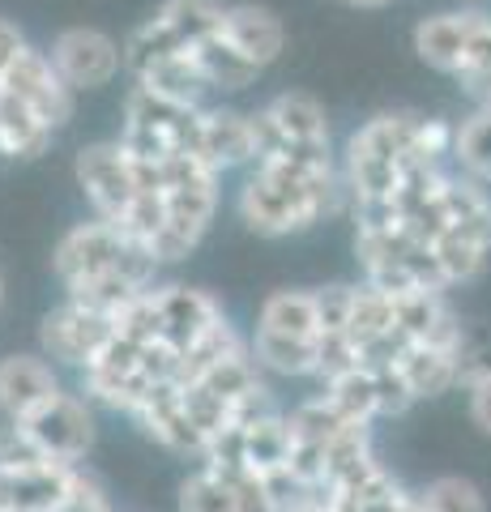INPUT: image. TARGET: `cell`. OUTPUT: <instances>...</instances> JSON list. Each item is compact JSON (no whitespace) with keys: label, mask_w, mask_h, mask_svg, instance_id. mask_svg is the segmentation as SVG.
Listing matches in <instances>:
<instances>
[{"label":"cell","mask_w":491,"mask_h":512,"mask_svg":"<svg viewBox=\"0 0 491 512\" xmlns=\"http://www.w3.org/2000/svg\"><path fill=\"white\" fill-rule=\"evenodd\" d=\"M56 512H120V508H116V500L107 495V487L99 483V478L82 466L77 478H73L69 495H65V504H60Z\"/></svg>","instance_id":"31"},{"label":"cell","mask_w":491,"mask_h":512,"mask_svg":"<svg viewBox=\"0 0 491 512\" xmlns=\"http://www.w3.org/2000/svg\"><path fill=\"white\" fill-rule=\"evenodd\" d=\"M312 291H316V312H321V338L325 333H342L355 303V282H329V286H312Z\"/></svg>","instance_id":"30"},{"label":"cell","mask_w":491,"mask_h":512,"mask_svg":"<svg viewBox=\"0 0 491 512\" xmlns=\"http://www.w3.org/2000/svg\"><path fill=\"white\" fill-rule=\"evenodd\" d=\"M248 350H252V363H257L269 380H316L321 342L282 338V333L252 329L248 333Z\"/></svg>","instance_id":"21"},{"label":"cell","mask_w":491,"mask_h":512,"mask_svg":"<svg viewBox=\"0 0 491 512\" xmlns=\"http://www.w3.org/2000/svg\"><path fill=\"white\" fill-rule=\"evenodd\" d=\"M252 133H257V158L269 150H334V124L325 103L308 90H282L261 107H252Z\"/></svg>","instance_id":"8"},{"label":"cell","mask_w":491,"mask_h":512,"mask_svg":"<svg viewBox=\"0 0 491 512\" xmlns=\"http://www.w3.org/2000/svg\"><path fill=\"white\" fill-rule=\"evenodd\" d=\"M427 512H491L483 487L466 474H436L419 487Z\"/></svg>","instance_id":"27"},{"label":"cell","mask_w":491,"mask_h":512,"mask_svg":"<svg viewBox=\"0 0 491 512\" xmlns=\"http://www.w3.org/2000/svg\"><path fill=\"white\" fill-rule=\"evenodd\" d=\"M244 436V466L252 474H269L278 466H291V431H287V410H269L261 419L240 427Z\"/></svg>","instance_id":"24"},{"label":"cell","mask_w":491,"mask_h":512,"mask_svg":"<svg viewBox=\"0 0 491 512\" xmlns=\"http://www.w3.org/2000/svg\"><path fill=\"white\" fill-rule=\"evenodd\" d=\"M82 466L39 461L26 470H0V512H56L65 504L73 478Z\"/></svg>","instance_id":"17"},{"label":"cell","mask_w":491,"mask_h":512,"mask_svg":"<svg viewBox=\"0 0 491 512\" xmlns=\"http://www.w3.org/2000/svg\"><path fill=\"white\" fill-rule=\"evenodd\" d=\"M462 393H466V419H470V427L479 431L483 440H491V363L462 384Z\"/></svg>","instance_id":"32"},{"label":"cell","mask_w":491,"mask_h":512,"mask_svg":"<svg viewBox=\"0 0 491 512\" xmlns=\"http://www.w3.org/2000/svg\"><path fill=\"white\" fill-rule=\"evenodd\" d=\"M39 461H52V457H43L35 436L22 423L0 419V470H26V466H39Z\"/></svg>","instance_id":"29"},{"label":"cell","mask_w":491,"mask_h":512,"mask_svg":"<svg viewBox=\"0 0 491 512\" xmlns=\"http://www.w3.org/2000/svg\"><path fill=\"white\" fill-rule=\"evenodd\" d=\"M462 355H466V346L406 342L402 350H393V355L380 363H393V372L402 376V384L419 406V402H436V397L462 389Z\"/></svg>","instance_id":"14"},{"label":"cell","mask_w":491,"mask_h":512,"mask_svg":"<svg viewBox=\"0 0 491 512\" xmlns=\"http://www.w3.org/2000/svg\"><path fill=\"white\" fill-rule=\"evenodd\" d=\"M133 82L146 86V90H154L158 99L180 103V107H205V103L214 99L210 86H205L201 64H197V52H180V56L154 60L150 69H141V73L133 77Z\"/></svg>","instance_id":"22"},{"label":"cell","mask_w":491,"mask_h":512,"mask_svg":"<svg viewBox=\"0 0 491 512\" xmlns=\"http://www.w3.org/2000/svg\"><path fill=\"white\" fill-rule=\"evenodd\" d=\"M73 184L82 192L90 218H103L112 227H124V218L141 197L133 158L124 154V146L116 137L107 141H90L73 154Z\"/></svg>","instance_id":"6"},{"label":"cell","mask_w":491,"mask_h":512,"mask_svg":"<svg viewBox=\"0 0 491 512\" xmlns=\"http://www.w3.org/2000/svg\"><path fill=\"white\" fill-rule=\"evenodd\" d=\"M342 5H351V9H363V13H380V9H389L393 0H342Z\"/></svg>","instance_id":"34"},{"label":"cell","mask_w":491,"mask_h":512,"mask_svg":"<svg viewBox=\"0 0 491 512\" xmlns=\"http://www.w3.org/2000/svg\"><path fill=\"white\" fill-rule=\"evenodd\" d=\"M231 210L240 227L261 239H291L321 222L351 214L338 150H269L231 188Z\"/></svg>","instance_id":"1"},{"label":"cell","mask_w":491,"mask_h":512,"mask_svg":"<svg viewBox=\"0 0 491 512\" xmlns=\"http://www.w3.org/2000/svg\"><path fill=\"white\" fill-rule=\"evenodd\" d=\"M193 52H197V64L205 73V86H210V94H240L248 86H257V77L265 73V69H257L252 60H244L240 52H235L223 35L205 39L201 47H193Z\"/></svg>","instance_id":"25"},{"label":"cell","mask_w":491,"mask_h":512,"mask_svg":"<svg viewBox=\"0 0 491 512\" xmlns=\"http://www.w3.org/2000/svg\"><path fill=\"white\" fill-rule=\"evenodd\" d=\"M483 13L487 9H462V5L427 13V18H419L415 30H410V47H415V56L427 64V69L453 82L457 64H462V52L474 35V26L483 22Z\"/></svg>","instance_id":"16"},{"label":"cell","mask_w":491,"mask_h":512,"mask_svg":"<svg viewBox=\"0 0 491 512\" xmlns=\"http://www.w3.org/2000/svg\"><path fill=\"white\" fill-rule=\"evenodd\" d=\"M291 512H325V504H304V508H291Z\"/></svg>","instance_id":"36"},{"label":"cell","mask_w":491,"mask_h":512,"mask_svg":"<svg viewBox=\"0 0 491 512\" xmlns=\"http://www.w3.org/2000/svg\"><path fill=\"white\" fill-rule=\"evenodd\" d=\"M154 320H158V338H163L176 355H184L197 338H205L218 320H227V308L210 291L188 282H154Z\"/></svg>","instance_id":"12"},{"label":"cell","mask_w":491,"mask_h":512,"mask_svg":"<svg viewBox=\"0 0 491 512\" xmlns=\"http://www.w3.org/2000/svg\"><path fill=\"white\" fill-rule=\"evenodd\" d=\"M265 333H282V338H304L321 342V312H316V291L312 286H278L269 291L257 308V325Z\"/></svg>","instance_id":"19"},{"label":"cell","mask_w":491,"mask_h":512,"mask_svg":"<svg viewBox=\"0 0 491 512\" xmlns=\"http://www.w3.org/2000/svg\"><path fill=\"white\" fill-rule=\"evenodd\" d=\"M43 52L52 60V69L60 73V82H65L73 94H94V90L116 86L120 77H129L124 73V43L99 26L56 30Z\"/></svg>","instance_id":"7"},{"label":"cell","mask_w":491,"mask_h":512,"mask_svg":"<svg viewBox=\"0 0 491 512\" xmlns=\"http://www.w3.org/2000/svg\"><path fill=\"white\" fill-rule=\"evenodd\" d=\"M218 35H223L244 60L257 64V69L278 64L282 52H287V26H282V18L274 9H265V5H252V0L227 5L223 30H218Z\"/></svg>","instance_id":"18"},{"label":"cell","mask_w":491,"mask_h":512,"mask_svg":"<svg viewBox=\"0 0 491 512\" xmlns=\"http://www.w3.org/2000/svg\"><path fill=\"white\" fill-rule=\"evenodd\" d=\"M30 39L22 35V30H18V22H9V18H0V73H5L9 69V64L13 60H18L22 56V47H26Z\"/></svg>","instance_id":"33"},{"label":"cell","mask_w":491,"mask_h":512,"mask_svg":"<svg viewBox=\"0 0 491 512\" xmlns=\"http://www.w3.org/2000/svg\"><path fill=\"white\" fill-rule=\"evenodd\" d=\"M415 120L419 111H376L338 150V171L351 205L389 201L398 188L406 158L415 154Z\"/></svg>","instance_id":"3"},{"label":"cell","mask_w":491,"mask_h":512,"mask_svg":"<svg viewBox=\"0 0 491 512\" xmlns=\"http://www.w3.org/2000/svg\"><path fill=\"white\" fill-rule=\"evenodd\" d=\"M107 338H112V316L94 312L77 299H60L56 308L43 312V320H39L35 350L43 359H52L60 372L77 376L103 350Z\"/></svg>","instance_id":"9"},{"label":"cell","mask_w":491,"mask_h":512,"mask_svg":"<svg viewBox=\"0 0 491 512\" xmlns=\"http://www.w3.org/2000/svg\"><path fill=\"white\" fill-rule=\"evenodd\" d=\"M201 158L223 175H240L257 163V133H252V111L205 103L201 107Z\"/></svg>","instance_id":"15"},{"label":"cell","mask_w":491,"mask_h":512,"mask_svg":"<svg viewBox=\"0 0 491 512\" xmlns=\"http://www.w3.org/2000/svg\"><path fill=\"white\" fill-rule=\"evenodd\" d=\"M453 82L462 94H470L474 103H491V9L483 13V22L474 26V35L462 52V64H457Z\"/></svg>","instance_id":"26"},{"label":"cell","mask_w":491,"mask_h":512,"mask_svg":"<svg viewBox=\"0 0 491 512\" xmlns=\"http://www.w3.org/2000/svg\"><path fill=\"white\" fill-rule=\"evenodd\" d=\"M223 0H163L129 39H124V73L137 77L163 56L193 52L223 30Z\"/></svg>","instance_id":"5"},{"label":"cell","mask_w":491,"mask_h":512,"mask_svg":"<svg viewBox=\"0 0 491 512\" xmlns=\"http://www.w3.org/2000/svg\"><path fill=\"white\" fill-rule=\"evenodd\" d=\"M453 5H462V9H487L491 0H453Z\"/></svg>","instance_id":"35"},{"label":"cell","mask_w":491,"mask_h":512,"mask_svg":"<svg viewBox=\"0 0 491 512\" xmlns=\"http://www.w3.org/2000/svg\"><path fill=\"white\" fill-rule=\"evenodd\" d=\"M176 508H180V512H231V491H227V483H223V478H218L214 470L197 466V470L180 483Z\"/></svg>","instance_id":"28"},{"label":"cell","mask_w":491,"mask_h":512,"mask_svg":"<svg viewBox=\"0 0 491 512\" xmlns=\"http://www.w3.org/2000/svg\"><path fill=\"white\" fill-rule=\"evenodd\" d=\"M0 90L13 94L18 103H26L35 116H43L47 124L56 128V133L73 120L77 94L65 82H60V73L52 69L47 52H43V47H35V43H26L22 56L13 60L5 73H0Z\"/></svg>","instance_id":"11"},{"label":"cell","mask_w":491,"mask_h":512,"mask_svg":"<svg viewBox=\"0 0 491 512\" xmlns=\"http://www.w3.org/2000/svg\"><path fill=\"white\" fill-rule=\"evenodd\" d=\"M65 372L43 359L39 350H9L0 355V419L26 423L35 410H43L56 393H65Z\"/></svg>","instance_id":"13"},{"label":"cell","mask_w":491,"mask_h":512,"mask_svg":"<svg viewBox=\"0 0 491 512\" xmlns=\"http://www.w3.org/2000/svg\"><path fill=\"white\" fill-rule=\"evenodd\" d=\"M223 171H214L201 154L180 150L163 158V201H167V227L154 239V265L171 269L193 256L205 235H210L218 205H223Z\"/></svg>","instance_id":"2"},{"label":"cell","mask_w":491,"mask_h":512,"mask_svg":"<svg viewBox=\"0 0 491 512\" xmlns=\"http://www.w3.org/2000/svg\"><path fill=\"white\" fill-rule=\"evenodd\" d=\"M22 427L35 436L43 457L65 461V466H86V457L94 453V440H99V410L69 384L43 410L30 414Z\"/></svg>","instance_id":"10"},{"label":"cell","mask_w":491,"mask_h":512,"mask_svg":"<svg viewBox=\"0 0 491 512\" xmlns=\"http://www.w3.org/2000/svg\"><path fill=\"white\" fill-rule=\"evenodd\" d=\"M449 163L491 188V103H474L462 120H453V158Z\"/></svg>","instance_id":"23"},{"label":"cell","mask_w":491,"mask_h":512,"mask_svg":"<svg viewBox=\"0 0 491 512\" xmlns=\"http://www.w3.org/2000/svg\"><path fill=\"white\" fill-rule=\"evenodd\" d=\"M0 308H5V274H0Z\"/></svg>","instance_id":"37"},{"label":"cell","mask_w":491,"mask_h":512,"mask_svg":"<svg viewBox=\"0 0 491 512\" xmlns=\"http://www.w3.org/2000/svg\"><path fill=\"white\" fill-rule=\"evenodd\" d=\"M52 274L60 282V291L73 295L82 286L99 282V278H141V282H158L163 269L154 265V256L129 239L120 227L103 218H82L56 239L52 248Z\"/></svg>","instance_id":"4"},{"label":"cell","mask_w":491,"mask_h":512,"mask_svg":"<svg viewBox=\"0 0 491 512\" xmlns=\"http://www.w3.org/2000/svg\"><path fill=\"white\" fill-rule=\"evenodd\" d=\"M52 141H56L52 124L0 90V158L5 163H35V158L52 150Z\"/></svg>","instance_id":"20"}]
</instances>
